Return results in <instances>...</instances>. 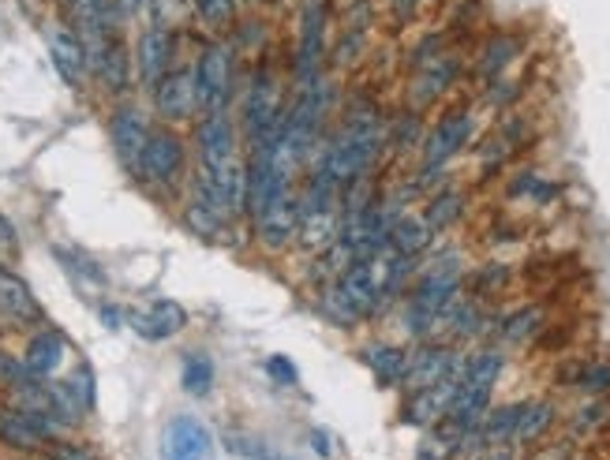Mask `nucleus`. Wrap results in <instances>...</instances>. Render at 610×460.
I'll return each mask as SVG.
<instances>
[{"mask_svg": "<svg viewBox=\"0 0 610 460\" xmlns=\"http://www.w3.org/2000/svg\"><path fill=\"white\" fill-rule=\"evenodd\" d=\"M382 146H386V120H382L379 106L371 101H356L345 112V120L337 124V132L322 143L315 154V169L326 172L337 187H348L356 180H363L379 161Z\"/></svg>", "mask_w": 610, "mask_h": 460, "instance_id": "obj_1", "label": "nucleus"}, {"mask_svg": "<svg viewBox=\"0 0 610 460\" xmlns=\"http://www.w3.org/2000/svg\"><path fill=\"white\" fill-rule=\"evenodd\" d=\"M461 255L457 251H446V255H439L431 266L420 274V281H416L412 296H408V307H405V326L412 337H427L434 334L442 323V315H446V307L453 300H457L461 292Z\"/></svg>", "mask_w": 610, "mask_h": 460, "instance_id": "obj_2", "label": "nucleus"}, {"mask_svg": "<svg viewBox=\"0 0 610 460\" xmlns=\"http://www.w3.org/2000/svg\"><path fill=\"white\" fill-rule=\"evenodd\" d=\"M502 371H505L502 352H476L473 360L461 363L446 423H453L461 434L476 431L479 420L487 415V408H491V394H494V386H499Z\"/></svg>", "mask_w": 610, "mask_h": 460, "instance_id": "obj_3", "label": "nucleus"}, {"mask_svg": "<svg viewBox=\"0 0 610 460\" xmlns=\"http://www.w3.org/2000/svg\"><path fill=\"white\" fill-rule=\"evenodd\" d=\"M285 83L270 64H259L248 80V90L240 98V132L248 138V146L263 143L266 135H274L285 120Z\"/></svg>", "mask_w": 610, "mask_h": 460, "instance_id": "obj_4", "label": "nucleus"}, {"mask_svg": "<svg viewBox=\"0 0 610 460\" xmlns=\"http://www.w3.org/2000/svg\"><path fill=\"white\" fill-rule=\"evenodd\" d=\"M232 68H237V49L229 38H206L191 57V80H195L199 112L229 109L232 98Z\"/></svg>", "mask_w": 610, "mask_h": 460, "instance_id": "obj_5", "label": "nucleus"}, {"mask_svg": "<svg viewBox=\"0 0 610 460\" xmlns=\"http://www.w3.org/2000/svg\"><path fill=\"white\" fill-rule=\"evenodd\" d=\"M326 38H330V8L326 0H303L300 23H296V49H292V86L315 83L326 64Z\"/></svg>", "mask_w": 610, "mask_h": 460, "instance_id": "obj_6", "label": "nucleus"}, {"mask_svg": "<svg viewBox=\"0 0 610 460\" xmlns=\"http://www.w3.org/2000/svg\"><path fill=\"white\" fill-rule=\"evenodd\" d=\"M188 172V143L177 128L158 124L151 128V138L143 146V158H139V184L146 187H177Z\"/></svg>", "mask_w": 610, "mask_h": 460, "instance_id": "obj_7", "label": "nucleus"}, {"mask_svg": "<svg viewBox=\"0 0 610 460\" xmlns=\"http://www.w3.org/2000/svg\"><path fill=\"white\" fill-rule=\"evenodd\" d=\"M60 423L49 420L46 412H34L23 404H0V446L15 449V453H38L49 441L60 438Z\"/></svg>", "mask_w": 610, "mask_h": 460, "instance_id": "obj_8", "label": "nucleus"}, {"mask_svg": "<svg viewBox=\"0 0 610 460\" xmlns=\"http://www.w3.org/2000/svg\"><path fill=\"white\" fill-rule=\"evenodd\" d=\"M177 46H180V31L158 27V23H146V27L135 34V46H132L135 83L143 86L146 94H151L154 83L177 64Z\"/></svg>", "mask_w": 610, "mask_h": 460, "instance_id": "obj_9", "label": "nucleus"}, {"mask_svg": "<svg viewBox=\"0 0 610 460\" xmlns=\"http://www.w3.org/2000/svg\"><path fill=\"white\" fill-rule=\"evenodd\" d=\"M151 128L154 124H151V117H146V109L135 106V101H120V106L109 112V146H112V154H117L120 169L132 180L139 177V158H143Z\"/></svg>", "mask_w": 610, "mask_h": 460, "instance_id": "obj_10", "label": "nucleus"}, {"mask_svg": "<svg viewBox=\"0 0 610 460\" xmlns=\"http://www.w3.org/2000/svg\"><path fill=\"white\" fill-rule=\"evenodd\" d=\"M64 20L83 38L86 57H94L112 34L124 31V15L117 12V0H64Z\"/></svg>", "mask_w": 610, "mask_h": 460, "instance_id": "obj_11", "label": "nucleus"}, {"mask_svg": "<svg viewBox=\"0 0 610 460\" xmlns=\"http://www.w3.org/2000/svg\"><path fill=\"white\" fill-rule=\"evenodd\" d=\"M41 38H46L53 72L72 86V90H86V83H91V57H86V46L80 34L68 27V20H49Z\"/></svg>", "mask_w": 610, "mask_h": 460, "instance_id": "obj_12", "label": "nucleus"}, {"mask_svg": "<svg viewBox=\"0 0 610 460\" xmlns=\"http://www.w3.org/2000/svg\"><path fill=\"white\" fill-rule=\"evenodd\" d=\"M476 132V120L468 109L446 112L439 124L431 128V135L420 146V172H442L468 146V138Z\"/></svg>", "mask_w": 610, "mask_h": 460, "instance_id": "obj_13", "label": "nucleus"}, {"mask_svg": "<svg viewBox=\"0 0 610 460\" xmlns=\"http://www.w3.org/2000/svg\"><path fill=\"white\" fill-rule=\"evenodd\" d=\"M151 106L158 112L162 124L177 128L188 124V120L199 117V101H195V80H191V64H172L169 72L154 83L151 90Z\"/></svg>", "mask_w": 610, "mask_h": 460, "instance_id": "obj_14", "label": "nucleus"}, {"mask_svg": "<svg viewBox=\"0 0 610 460\" xmlns=\"http://www.w3.org/2000/svg\"><path fill=\"white\" fill-rule=\"evenodd\" d=\"M195 154H199V169L206 165H222L240 154V124L229 109H214V112H199L195 120Z\"/></svg>", "mask_w": 610, "mask_h": 460, "instance_id": "obj_15", "label": "nucleus"}, {"mask_svg": "<svg viewBox=\"0 0 610 460\" xmlns=\"http://www.w3.org/2000/svg\"><path fill=\"white\" fill-rule=\"evenodd\" d=\"M91 80L101 86L112 98H124L135 83V60H132V46H128L124 31L112 34L106 46L91 57Z\"/></svg>", "mask_w": 610, "mask_h": 460, "instance_id": "obj_16", "label": "nucleus"}, {"mask_svg": "<svg viewBox=\"0 0 610 460\" xmlns=\"http://www.w3.org/2000/svg\"><path fill=\"white\" fill-rule=\"evenodd\" d=\"M461 363L465 360H457V352H453L450 344H420L416 352H408V367H405L400 389L412 394V389H427V386H439V382H446V378H457Z\"/></svg>", "mask_w": 610, "mask_h": 460, "instance_id": "obj_17", "label": "nucleus"}, {"mask_svg": "<svg viewBox=\"0 0 610 460\" xmlns=\"http://www.w3.org/2000/svg\"><path fill=\"white\" fill-rule=\"evenodd\" d=\"M128 326L135 329V337H143V341H151V344L172 341V337H180L188 329V307L169 296L151 300L146 307L128 315Z\"/></svg>", "mask_w": 610, "mask_h": 460, "instance_id": "obj_18", "label": "nucleus"}, {"mask_svg": "<svg viewBox=\"0 0 610 460\" xmlns=\"http://www.w3.org/2000/svg\"><path fill=\"white\" fill-rule=\"evenodd\" d=\"M251 229H255V240L266 251H285L296 244V232H300V206H296V191L277 203L263 206L255 217H251Z\"/></svg>", "mask_w": 610, "mask_h": 460, "instance_id": "obj_19", "label": "nucleus"}, {"mask_svg": "<svg viewBox=\"0 0 610 460\" xmlns=\"http://www.w3.org/2000/svg\"><path fill=\"white\" fill-rule=\"evenodd\" d=\"M165 460H217L211 427L195 415H177L165 427Z\"/></svg>", "mask_w": 610, "mask_h": 460, "instance_id": "obj_20", "label": "nucleus"}, {"mask_svg": "<svg viewBox=\"0 0 610 460\" xmlns=\"http://www.w3.org/2000/svg\"><path fill=\"white\" fill-rule=\"evenodd\" d=\"M457 75H461V60L450 53H439V57L423 60V64H416V80L408 86V106L416 112L427 109L431 101H439L442 94L450 90Z\"/></svg>", "mask_w": 610, "mask_h": 460, "instance_id": "obj_21", "label": "nucleus"}, {"mask_svg": "<svg viewBox=\"0 0 610 460\" xmlns=\"http://www.w3.org/2000/svg\"><path fill=\"white\" fill-rule=\"evenodd\" d=\"M0 318L15 326H38L46 318L34 289L15 270H8V263H0Z\"/></svg>", "mask_w": 610, "mask_h": 460, "instance_id": "obj_22", "label": "nucleus"}, {"mask_svg": "<svg viewBox=\"0 0 610 460\" xmlns=\"http://www.w3.org/2000/svg\"><path fill=\"white\" fill-rule=\"evenodd\" d=\"M453 389H457V378H446V382H439V386H427V389H412L405 408H400V420L412 423V427H434L439 420H446Z\"/></svg>", "mask_w": 610, "mask_h": 460, "instance_id": "obj_23", "label": "nucleus"}, {"mask_svg": "<svg viewBox=\"0 0 610 460\" xmlns=\"http://www.w3.org/2000/svg\"><path fill=\"white\" fill-rule=\"evenodd\" d=\"M64 360H68V341L53 326H41L27 341V352H23V363H27L34 378H53L64 367Z\"/></svg>", "mask_w": 610, "mask_h": 460, "instance_id": "obj_24", "label": "nucleus"}, {"mask_svg": "<svg viewBox=\"0 0 610 460\" xmlns=\"http://www.w3.org/2000/svg\"><path fill=\"white\" fill-rule=\"evenodd\" d=\"M434 240V229L423 221L420 214H397L394 225H390L386 251H394L400 258H420Z\"/></svg>", "mask_w": 610, "mask_h": 460, "instance_id": "obj_25", "label": "nucleus"}, {"mask_svg": "<svg viewBox=\"0 0 610 460\" xmlns=\"http://www.w3.org/2000/svg\"><path fill=\"white\" fill-rule=\"evenodd\" d=\"M363 363L371 367V375L379 386L394 389L405 382V367H408V352L400 344H371L363 349Z\"/></svg>", "mask_w": 610, "mask_h": 460, "instance_id": "obj_26", "label": "nucleus"}, {"mask_svg": "<svg viewBox=\"0 0 610 460\" xmlns=\"http://www.w3.org/2000/svg\"><path fill=\"white\" fill-rule=\"evenodd\" d=\"M184 225L195 232L199 240H211V244H222V237L232 229V221L225 214H217L206 198L191 195V203L184 206Z\"/></svg>", "mask_w": 610, "mask_h": 460, "instance_id": "obj_27", "label": "nucleus"}, {"mask_svg": "<svg viewBox=\"0 0 610 460\" xmlns=\"http://www.w3.org/2000/svg\"><path fill=\"white\" fill-rule=\"evenodd\" d=\"M217 382V367L206 352H188L180 360V386H184L188 397H211Z\"/></svg>", "mask_w": 610, "mask_h": 460, "instance_id": "obj_28", "label": "nucleus"}, {"mask_svg": "<svg viewBox=\"0 0 610 460\" xmlns=\"http://www.w3.org/2000/svg\"><path fill=\"white\" fill-rule=\"evenodd\" d=\"M461 441H465V434L453 427V423L439 420L431 431H427V438L420 441V449H416V460H450L461 449Z\"/></svg>", "mask_w": 610, "mask_h": 460, "instance_id": "obj_29", "label": "nucleus"}, {"mask_svg": "<svg viewBox=\"0 0 610 460\" xmlns=\"http://www.w3.org/2000/svg\"><path fill=\"white\" fill-rule=\"evenodd\" d=\"M188 8L211 31H229L240 20V0H188Z\"/></svg>", "mask_w": 610, "mask_h": 460, "instance_id": "obj_30", "label": "nucleus"}, {"mask_svg": "<svg viewBox=\"0 0 610 460\" xmlns=\"http://www.w3.org/2000/svg\"><path fill=\"white\" fill-rule=\"evenodd\" d=\"M517 53H521V41L513 38V34H499V38L487 41L483 57H479V75H483V80H499Z\"/></svg>", "mask_w": 610, "mask_h": 460, "instance_id": "obj_31", "label": "nucleus"}, {"mask_svg": "<svg viewBox=\"0 0 610 460\" xmlns=\"http://www.w3.org/2000/svg\"><path fill=\"white\" fill-rule=\"evenodd\" d=\"M461 210H465V195H461V191H439V195L427 203L423 221L431 225L434 232H442V229H450V225L457 221Z\"/></svg>", "mask_w": 610, "mask_h": 460, "instance_id": "obj_32", "label": "nucleus"}, {"mask_svg": "<svg viewBox=\"0 0 610 460\" xmlns=\"http://www.w3.org/2000/svg\"><path fill=\"white\" fill-rule=\"evenodd\" d=\"M539 326H543V311H539V307H525V311H517V315L505 318L499 337H502L505 344H525L528 337L539 334Z\"/></svg>", "mask_w": 610, "mask_h": 460, "instance_id": "obj_33", "label": "nucleus"}, {"mask_svg": "<svg viewBox=\"0 0 610 460\" xmlns=\"http://www.w3.org/2000/svg\"><path fill=\"white\" fill-rule=\"evenodd\" d=\"M551 423H554V408L547 401L525 404V415H521L517 434H513V438H517V441H536L543 431H551Z\"/></svg>", "mask_w": 610, "mask_h": 460, "instance_id": "obj_34", "label": "nucleus"}, {"mask_svg": "<svg viewBox=\"0 0 610 460\" xmlns=\"http://www.w3.org/2000/svg\"><path fill=\"white\" fill-rule=\"evenodd\" d=\"M57 258L60 263L68 266V274L75 277V281H91V285H106V274H101V266L98 263H91L86 255H80V251H64V247H57Z\"/></svg>", "mask_w": 610, "mask_h": 460, "instance_id": "obj_35", "label": "nucleus"}, {"mask_svg": "<svg viewBox=\"0 0 610 460\" xmlns=\"http://www.w3.org/2000/svg\"><path fill=\"white\" fill-rule=\"evenodd\" d=\"M68 389H72V397L80 401L83 412H94V404H98V394H94V371L86 367V363H80V367L68 375Z\"/></svg>", "mask_w": 610, "mask_h": 460, "instance_id": "obj_36", "label": "nucleus"}, {"mask_svg": "<svg viewBox=\"0 0 610 460\" xmlns=\"http://www.w3.org/2000/svg\"><path fill=\"white\" fill-rule=\"evenodd\" d=\"M266 375L277 382V386H296L300 382V371H296V363L289 360V355H270L266 360Z\"/></svg>", "mask_w": 610, "mask_h": 460, "instance_id": "obj_37", "label": "nucleus"}, {"mask_svg": "<svg viewBox=\"0 0 610 460\" xmlns=\"http://www.w3.org/2000/svg\"><path fill=\"white\" fill-rule=\"evenodd\" d=\"M577 389L581 394H603V389H610L607 363H591V367H584V375L577 378Z\"/></svg>", "mask_w": 610, "mask_h": 460, "instance_id": "obj_38", "label": "nucleus"}, {"mask_svg": "<svg viewBox=\"0 0 610 460\" xmlns=\"http://www.w3.org/2000/svg\"><path fill=\"white\" fill-rule=\"evenodd\" d=\"M46 460H98V457H94L86 446H80V441L57 438V441H49L46 446Z\"/></svg>", "mask_w": 610, "mask_h": 460, "instance_id": "obj_39", "label": "nucleus"}, {"mask_svg": "<svg viewBox=\"0 0 610 460\" xmlns=\"http://www.w3.org/2000/svg\"><path fill=\"white\" fill-rule=\"evenodd\" d=\"M23 378H31L27 363H23V360H15L12 352H4V349H0V386H8V389H12V386H20Z\"/></svg>", "mask_w": 610, "mask_h": 460, "instance_id": "obj_40", "label": "nucleus"}, {"mask_svg": "<svg viewBox=\"0 0 610 460\" xmlns=\"http://www.w3.org/2000/svg\"><path fill=\"white\" fill-rule=\"evenodd\" d=\"M15 255H20V232H15V225L0 214V263H8V258H15Z\"/></svg>", "mask_w": 610, "mask_h": 460, "instance_id": "obj_41", "label": "nucleus"}, {"mask_svg": "<svg viewBox=\"0 0 610 460\" xmlns=\"http://www.w3.org/2000/svg\"><path fill=\"white\" fill-rule=\"evenodd\" d=\"M229 449H232V453H240V457H251V460H274V453H270L266 446L255 449V441L240 438V434H232V438H229Z\"/></svg>", "mask_w": 610, "mask_h": 460, "instance_id": "obj_42", "label": "nucleus"}, {"mask_svg": "<svg viewBox=\"0 0 610 460\" xmlns=\"http://www.w3.org/2000/svg\"><path fill=\"white\" fill-rule=\"evenodd\" d=\"M146 4H151V0H117V12L124 15V23H128V20H139V15H146Z\"/></svg>", "mask_w": 610, "mask_h": 460, "instance_id": "obj_43", "label": "nucleus"}, {"mask_svg": "<svg viewBox=\"0 0 610 460\" xmlns=\"http://www.w3.org/2000/svg\"><path fill=\"white\" fill-rule=\"evenodd\" d=\"M98 315H101V323H106L109 329H120V323H124V318H120V311H117V307H101Z\"/></svg>", "mask_w": 610, "mask_h": 460, "instance_id": "obj_44", "label": "nucleus"}, {"mask_svg": "<svg viewBox=\"0 0 610 460\" xmlns=\"http://www.w3.org/2000/svg\"><path fill=\"white\" fill-rule=\"evenodd\" d=\"M311 446H315L319 457H330V438L322 431H311Z\"/></svg>", "mask_w": 610, "mask_h": 460, "instance_id": "obj_45", "label": "nucleus"}, {"mask_svg": "<svg viewBox=\"0 0 610 460\" xmlns=\"http://www.w3.org/2000/svg\"><path fill=\"white\" fill-rule=\"evenodd\" d=\"M476 460H513L510 449H491V453H479Z\"/></svg>", "mask_w": 610, "mask_h": 460, "instance_id": "obj_46", "label": "nucleus"}, {"mask_svg": "<svg viewBox=\"0 0 610 460\" xmlns=\"http://www.w3.org/2000/svg\"><path fill=\"white\" fill-rule=\"evenodd\" d=\"M390 4L397 8V15H408V12H412L416 4H420V0H390Z\"/></svg>", "mask_w": 610, "mask_h": 460, "instance_id": "obj_47", "label": "nucleus"}, {"mask_svg": "<svg viewBox=\"0 0 610 460\" xmlns=\"http://www.w3.org/2000/svg\"><path fill=\"white\" fill-rule=\"evenodd\" d=\"M345 4H348V8H356V4H363V0H345Z\"/></svg>", "mask_w": 610, "mask_h": 460, "instance_id": "obj_48", "label": "nucleus"}]
</instances>
